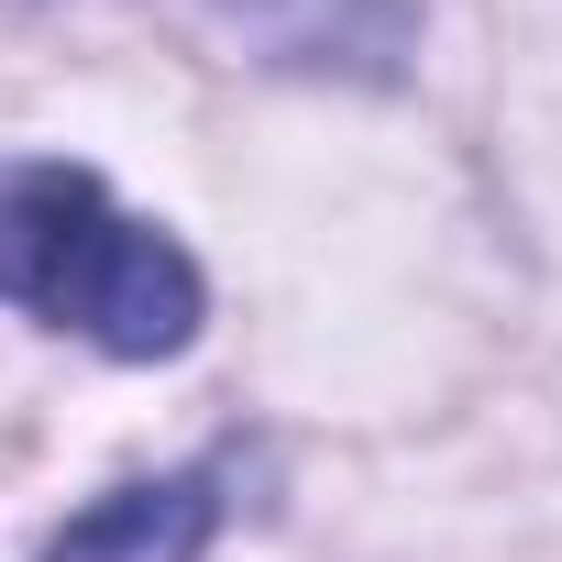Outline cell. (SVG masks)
<instances>
[{
    "mask_svg": "<svg viewBox=\"0 0 562 562\" xmlns=\"http://www.w3.org/2000/svg\"><path fill=\"white\" fill-rule=\"evenodd\" d=\"M0 299L45 331H78L111 364H166L210 321V276L177 232L133 221L89 166H0Z\"/></svg>",
    "mask_w": 562,
    "mask_h": 562,
    "instance_id": "1",
    "label": "cell"
},
{
    "mask_svg": "<svg viewBox=\"0 0 562 562\" xmlns=\"http://www.w3.org/2000/svg\"><path fill=\"white\" fill-rule=\"evenodd\" d=\"M232 463H188V474H144V485H111L100 507H78L34 562H199L221 540V496Z\"/></svg>",
    "mask_w": 562,
    "mask_h": 562,
    "instance_id": "2",
    "label": "cell"
}]
</instances>
